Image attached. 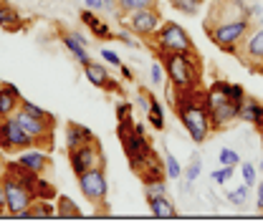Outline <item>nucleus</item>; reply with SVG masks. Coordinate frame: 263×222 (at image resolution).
<instances>
[{
    "label": "nucleus",
    "mask_w": 263,
    "mask_h": 222,
    "mask_svg": "<svg viewBox=\"0 0 263 222\" xmlns=\"http://www.w3.org/2000/svg\"><path fill=\"white\" fill-rule=\"evenodd\" d=\"M157 61L162 64L164 76L170 78L172 86L177 89H193V86H202V58L197 53V48L193 51H182V53H160Z\"/></svg>",
    "instance_id": "obj_1"
},
{
    "label": "nucleus",
    "mask_w": 263,
    "mask_h": 222,
    "mask_svg": "<svg viewBox=\"0 0 263 222\" xmlns=\"http://www.w3.org/2000/svg\"><path fill=\"white\" fill-rule=\"evenodd\" d=\"M208 98H205V109H208V116H210V129L213 134L215 131H223L228 129L235 119H238V111H240V104L233 101L226 91V81H213L208 89Z\"/></svg>",
    "instance_id": "obj_2"
},
{
    "label": "nucleus",
    "mask_w": 263,
    "mask_h": 222,
    "mask_svg": "<svg viewBox=\"0 0 263 222\" xmlns=\"http://www.w3.org/2000/svg\"><path fill=\"white\" fill-rule=\"evenodd\" d=\"M208 38L226 53H238V48L243 46L246 35L251 33V23L246 15L240 18H228V21H218V23H205Z\"/></svg>",
    "instance_id": "obj_3"
},
{
    "label": "nucleus",
    "mask_w": 263,
    "mask_h": 222,
    "mask_svg": "<svg viewBox=\"0 0 263 222\" xmlns=\"http://www.w3.org/2000/svg\"><path fill=\"white\" fill-rule=\"evenodd\" d=\"M117 136L122 142V149H124V157L129 162L132 174L149 159V154L155 152L152 142L147 139V134L137 131L134 129V122H117Z\"/></svg>",
    "instance_id": "obj_4"
},
{
    "label": "nucleus",
    "mask_w": 263,
    "mask_h": 222,
    "mask_svg": "<svg viewBox=\"0 0 263 222\" xmlns=\"http://www.w3.org/2000/svg\"><path fill=\"white\" fill-rule=\"evenodd\" d=\"M144 43L152 48L155 56H160V53H182V51H193L195 48V41L190 38V33L185 31L180 23H172V21L170 23L164 21L160 26V31L155 35H149Z\"/></svg>",
    "instance_id": "obj_5"
},
{
    "label": "nucleus",
    "mask_w": 263,
    "mask_h": 222,
    "mask_svg": "<svg viewBox=\"0 0 263 222\" xmlns=\"http://www.w3.org/2000/svg\"><path fill=\"white\" fill-rule=\"evenodd\" d=\"M15 122L21 124V129L31 136L33 147L35 149H43V152H53V131H56V122H48V119H38L28 111L18 109L15 114Z\"/></svg>",
    "instance_id": "obj_6"
},
{
    "label": "nucleus",
    "mask_w": 263,
    "mask_h": 222,
    "mask_svg": "<svg viewBox=\"0 0 263 222\" xmlns=\"http://www.w3.org/2000/svg\"><path fill=\"white\" fill-rule=\"evenodd\" d=\"M124 28H129L137 38L147 41L149 35L160 31V26L164 23L162 13H160V5L157 8H144V10H134V13H127L122 21H119Z\"/></svg>",
    "instance_id": "obj_7"
},
{
    "label": "nucleus",
    "mask_w": 263,
    "mask_h": 222,
    "mask_svg": "<svg viewBox=\"0 0 263 222\" xmlns=\"http://www.w3.org/2000/svg\"><path fill=\"white\" fill-rule=\"evenodd\" d=\"M79 179V190L84 194L86 202L91 205H106V194H109V179H106V164H99L94 169L84 172Z\"/></svg>",
    "instance_id": "obj_8"
},
{
    "label": "nucleus",
    "mask_w": 263,
    "mask_h": 222,
    "mask_svg": "<svg viewBox=\"0 0 263 222\" xmlns=\"http://www.w3.org/2000/svg\"><path fill=\"white\" fill-rule=\"evenodd\" d=\"M26 149H33L31 136L21 129L15 116H0V152L5 154H21Z\"/></svg>",
    "instance_id": "obj_9"
},
{
    "label": "nucleus",
    "mask_w": 263,
    "mask_h": 222,
    "mask_svg": "<svg viewBox=\"0 0 263 222\" xmlns=\"http://www.w3.org/2000/svg\"><path fill=\"white\" fill-rule=\"evenodd\" d=\"M68 164H71V172H73L76 177H81L84 172L94 169L99 164H106L101 142L84 144V147H76V149H68Z\"/></svg>",
    "instance_id": "obj_10"
},
{
    "label": "nucleus",
    "mask_w": 263,
    "mask_h": 222,
    "mask_svg": "<svg viewBox=\"0 0 263 222\" xmlns=\"http://www.w3.org/2000/svg\"><path fill=\"white\" fill-rule=\"evenodd\" d=\"M3 190H5V205H8V217H21L23 210H28L33 205V197L31 192L26 187H21L18 182L3 177Z\"/></svg>",
    "instance_id": "obj_11"
},
{
    "label": "nucleus",
    "mask_w": 263,
    "mask_h": 222,
    "mask_svg": "<svg viewBox=\"0 0 263 222\" xmlns=\"http://www.w3.org/2000/svg\"><path fill=\"white\" fill-rule=\"evenodd\" d=\"M84 68V76L89 78V84L91 86H97L101 91H106V94H124V89H122V84L117 81V78H111V73H109V68L104 64H94V61H89V64L81 66Z\"/></svg>",
    "instance_id": "obj_12"
},
{
    "label": "nucleus",
    "mask_w": 263,
    "mask_h": 222,
    "mask_svg": "<svg viewBox=\"0 0 263 222\" xmlns=\"http://www.w3.org/2000/svg\"><path fill=\"white\" fill-rule=\"evenodd\" d=\"M243 64L248 66L251 71L256 68V66L263 61V28L256 33H248L246 35V41H243V46L238 48V53H235Z\"/></svg>",
    "instance_id": "obj_13"
},
{
    "label": "nucleus",
    "mask_w": 263,
    "mask_h": 222,
    "mask_svg": "<svg viewBox=\"0 0 263 222\" xmlns=\"http://www.w3.org/2000/svg\"><path fill=\"white\" fill-rule=\"evenodd\" d=\"M3 177H8V179L18 182L21 187H26V190L33 194L38 177H43V174H35V172H31V169H28V167H23L18 159H8V162L3 164Z\"/></svg>",
    "instance_id": "obj_14"
},
{
    "label": "nucleus",
    "mask_w": 263,
    "mask_h": 222,
    "mask_svg": "<svg viewBox=\"0 0 263 222\" xmlns=\"http://www.w3.org/2000/svg\"><path fill=\"white\" fill-rule=\"evenodd\" d=\"M61 33V43H64V48L79 61V64H89L91 61V56H89V41H86V35H81V33L76 31H66V28H59Z\"/></svg>",
    "instance_id": "obj_15"
},
{
    "label": "nucleus",
    "mask_w": 263,
    "mask_h": 222,
    "mask_svg": "<svg viewBox=\"0 0 263 222\" xmlns=\"http://www.w3.org/2000/svg\"><path fill=\"white\" fill-rule=\"evenodd\" d=\"M134 177L142 182V185H147V182H157V179H167V172H164V159L157 154V152H152L149 159L134 172Z\"/></svg>",
    "instance_id": "obj_16"
},
{
    "label": "nucleus",
    "mask_w": 263,
    "mask_h": 222,
    "mask_svg": "<svg viewBox=\"0 0 263 222\" xmlns=\"http://www.w3.org/2000/svg\"><path fill=\"white\" fill-rule=\"evenodd\" d=\"M21 101H23V94L18 91L15 84L10 81H0V116H13L18 109H21Z\"/></svg>",
    "instance_id": "obj_17"
},
{
    "label": "nucleus",
    "mask_w": 263,
    "mask_h": 222,
    "mask_svg": "<svg viewBox=\"0 0 263 222\" xmlns=\"http://www.w3.org/2000/svg\"><path fill=\"white\" fill-rule=\"evenodd\" d=\"M99 136L89 127L79 124V122H66V149H76L84 144H94Z\"/></svg>",
    "instance_id": "obj_18"
},
{
    "label": "nucleus",
    "mask_w": 263,
    "mask_h": 222,
    "mask_svg": "<svg viewBox=\"0 0 263 222\" xmlns=\"http://www.w3.org/2000/svg\"><path fill=\"white\" fill-rule=\"evenodd\" d=\"M79 18H81V23L91 31V35H94L97 41H114V31H111V26H109L104 18H99V13L89 10V8H84Z\"/></svg>",
    "instance_id": "obj_19"
},
{
    "label": "nucleus",
    "mask_w": 263,
    "mask_h": 222,
    "mask_svg": "<svg viewBox=\"0 0 263 222\" xmlns=\"http://www.w3.org/2000/svg\"><path fill=\"white\" fill-rule=\"evenodd\" d=\"M18 162H21L23 167H28L31 172H35V174H46L48 167H51V157H48L43 149H35V147L21 152V154H18Z\"/></svg>",
    "instance_id": "obj_20"
},
{
    "label": "nucleus",
    "mask_w": 263,
    "mask_h": 222,
    "mask_svg": "<svg viewBox=\"0 0 263 222\" xmlns=\"http://www.w3.org/2000/svg\"><path fill=\"white\" fill-rule=\"evenodd\" d=\"M0 28L8 33H18L26 28V21L23 15L8 3V0H0Z\"/></svg>",
    "instance_id": "obj_21"
},
{
    "label": "nucleus",
    "mask_w": 263,
    "mask_h": 222,
    "mask_svg": "<svg viewBox=\"0 0 263 222\" xmlns=\"http://www.w3.org/2000/svg\"><path fill=\"white\" fill-rule=\"evenodd\" d=\"M21 217L23 220H51L56 217V207L51 199H33L31 207L21 212Z\"/></svg>",
    "instance_id": "obj_22"
},
{
    "label": "nucleus",
    "mask_w": 263,
    "mask_h": 222,
    "mask_svg": "<svg viewBox=\"0 0 263 222\" xmlns=\"http://www.w3.org/2000/svg\"><path fill=\"white\" fill-rule=\"evenodd\" d=\"M147 205H149V212L155 215V217H175L177 215V210H175V205L170 202V197L167 194H155V197H147Z\"/></svg>",
    "instance_id": "obj_23"
},
{
    "label": "nucleus",
    "mask_w": 263,
    "mask_h": 222,
    "mask_svg": "<svg viewBox=\"0 0 263 222\" xmlns=\"http://www.w3.org/2000/svg\"><path fill=\"white\" fill-rule=\"evenodd\" d=\"M56 217H61V220H79V217H84V212L79 210V205L71 199V197H66V194H59L56 197Z\"/></svg>",
    "instance_id": "obj_24"
},
{
    "label": "nucleus",
    "mask_w": 263,
    "mask_h": 222,
    "mask_svg": "<svg viewBox=\"0 0 263 222\" xmlns=\"http://www.w3.org/2000/svg\"><path fill=\"white\" fill-rule=\"evenodd\" d=\"M263 104L258 98H253V96H246L243 98V104H240V111H238V119L240 122H246V124H253L256 122V114H258V109H261Z\"/></svg>",
    "instance_id": "obj_25"
},
{
    "label": "nucleus",
    "mask_w": 263,
    "mask_h": 222,
    "mask_svg": "<svg viewBox=\"0 0 263 222\" xmlns=\"http://www.w3.org/2000/svg\"><path fill=\"white\" fill-rule=\"evenodd\" d=\"M147 122H149V127L155 129V131H162L164 129V111H162V104L152 96V101H149V109H147Z\"/></svg>",
    "instance_id": "obj_26"
},
{
    "label": "nucleus",
    "mask_w": 263,
    "mask_h": 222,
    "mask_svg": "<svg viewBox=\"0 0 263 222\" xmlns=\"http://www.w3.org/2000/svg\"><path fill=\"white\" fill-rule=\"evenodd\" d=\"M119 3V10H122V18L127 13H134V10H144V8H157L160 0H117Z\"/></svg>",
    "instance_id": "obj_27"
},
{
    "label": "nucleus",
    "mask_w": 263,
    "mask_h": 222,
    "mask_svg": "<svg viewBox=\"0 0 263 222\" xmlns=\"http://www.w3.org/2000/svg\"><path fill=\"white\" fill-rule=\"evenodd\" d=\"M33 197H35V199H51V202H56L59 192H56V187H53L48 179L38 177V182H35V190H33Z\"/></svg>",
    "instance_id": "obj_28"
},
{
    "label": "nucleus",
    "mask_w": 263,
    "mask_h": 222,
    "mask_svg": "<svg viewBox=\"0 0 263 222\" xmlns=\"http://www.w3.org/2000/svg\"><path fill=\"white\" fill-rule=\"evenodd\" d=\"M205 0H170V5L177 10V13H182V15H195L197 8L202 5Z\"/></svg>",
    "instance_id": "obj_29"
},
{
    "label": "nucleus",
    "mask_w": 263,
    "mask_h": 222,
    "mask_svg": "<svg viewBox=\"0 0 263 222\" xmlns=\"http://www.w3.org/2000/svg\"><path fill=\"white\" fill-rule=\"evenodd\" d=\"M164 172H167V179H180L182 177V167H180V162L172 152L164 154Z\"/></svg>",
    "instance_id": "obj_30"
},
{
    "label": "nucleus",
    "mask_w": 263,
    "mask_h": 222,
    "mask_svg": "<svg viewBox=\"0 0 263 222\" xmlns=\"http://www.w3.org/2000/svg\"><path fill=\"white\" fill-rule=\"evenodd\" d=\"M114 114H117V122H134V106H132V101H119L117 106H114Z\"/></svg>",
    "instance_id": "obj_31"
},
{
    "label": "nucleus",
    "mask_w": 263,
    "mask_h": 222,
    "mask_svg": "<svg viewBox=\"0 0 263 222\" xmlns=\"http://www.w3.org/2000/svg\"><path fill=\"white\" fill-rule=\"evenodd\" d=\"M200 172H202L200 154H193V157H190V164H187V172H185V177H187V182H190V185H193L197 177H200Z\"/></svg>",
    "instance_id": "obj_32"
},
{
    "label": "nucleus",
    "mask_w": 263,
    "mask_h": 222,
    "mask_svg": "<svg viewBox=\"0 0 263 222\" xmlns=\"http://www.w3.org/2000/svg\"><path fill=\"white\" fill-rule=\"evenodd\" d=\"M144 187V197H155V194H167V179H157V182H147Z\"/></svg>",
    "instance_id": "obj_33"
},
{
    "label": "nucleus",
    "mask_w": 263,
    "mask_h": 222,
    "mask_svg": "<svg viewBox=\"0 0 263 222\" xmlns=\"http://www.w3.org/2000/svg\"><path fill=\"white\" fill-rule=\"evenodd\" d=\"M114 41H122L127 48H139V43H137L134 33H132L129 28H124V26H122V31H119V33H114Z\"/></svg>",
    "instance_id": "obj_34"
},
{
    "label": "nucleus",
    "mask_w": 263,
    "mask_h": 222,
    "mask_svg": "<svg viewBox=\"0 0 263 222\" xmlns=\"http://www.w3.org/2000/svg\"><path fill=\"white\" fill-rule=\"evenodd\" d=\"M218 159H220V164H223V167H238V164H240L238 152H233V149H220Z\"/></svg>",
    "instance_id": "obj_35"
},
{
    "label": "nucleus",
    "mask_w": 263,
    "mask_h": 222,
    "mask_svg": "<svg viewBox=\"0 0 263 222\" xmlns=\"http://www.w3.org/2000/svg\"><path fill=\"white\" fill-rule=\"evenodd\" d=\"M240 172H243V182L248 187H253L256 185V167L251 162H240Z\"/></svg>",
    "instance_id": "obj_36"
},
{
    "label": "nucleus",
    "mask_w": 263,
    "mask_h": 222,
    "mask_svg": "<svg viewBox=\"0 0 263 222\" xmlns=\"http://www.w3.org/2000/svg\"><path fill=\"white\" fill-rule=\"evenodd\" d=\"M248 185H240L238 190H233V192H228V199L233 202V205H246V197H248Z\"/></svg>",
    "instance_id": "obj_37"
},
{
    "label": "nucleus",
    "mask_w": 263,
    "mask_h": 222,
    "mask_svg": "<svg viewBox=\"0 0 263 222\" xmlns=\"http://www.w3.org/2000/svg\"><path fill=\"white\" fill-rule=\"evenodd\" d=\"M233 172H235V167H220V169H215V172H213V182L226 185L230 177H233Z\"/></svg>",
    "instance_id": "obj_38"
},
{
    "label": "nucleus",
    "mask_w": 263,
    "mask_h": 222,
    "mask_svg": "<svg viewBox=\"0 0 263 222\" xmlns=\"http://www.w3.org/2000/svg\"><path fill=\"white\" fill-rule=\"evenodd\" d=\"M149 78H152V86H164V68L162 64H152V71H149Z\"/></svg>",
    "instance_id": "obj_39"
},
{
    "label": "nucleus",
    "mask_w": 263,
    "mask_h": 222,
    "mask_svg": "<svg viewBox=\"0 0 263 222\" xmlns=\"http://www.w3.org/2000/svg\"><path fill=\"white\" fill-rule=\"evenodd\" d=\"M101 5H104V13H109V15H114V18L122 21V10H119V3L117 0H101Z\"/></svg>",
    "instance_id": "obj_40"
},
{
    "label": "nucleus",
    "mask_w": 263,
    "mask_h": 222,
    "mask_svg": "<svg viewBox=\"0 0 263 222\" xmlns=\"http://www.w3.org/2000/svg\"><path fill=\"white\" fill-rule=\"evenodd\" d=\"M101 58H104V61H106V64L117 66V68H119V66H122V58H119V56H117V53H114V51H111V48H101Z\"/></svg>",
    "instance_id": "obj_41"
},
{
    "label": "nucleus",
    "mask_w": 263,
    "mask_h": 222,
    "mask_svg": "<svg viewBox=\"0 0 263 222\" xmlns=\"http://www.w3.org/2000/svg\"><path fill=\"white\" fill-rule=\"evenodd\" d=\"M0 217H8V205H5V190H3V172H0Z\"/></svg>",
    "instance_id": "obj_42"
},
{
    "label": "nucleus",
    "mask_w": 263,
    "mask_h": 222,
    "mask_svg": "<svg viewBox=\"0 0 263 222\" xmlns=\"http://www.w3.org/2000/svg\"><path fill=\"white\" fill-rule=\"evenodd\" d=\"M84 3H86V8H89V10H94V13H101V10H104L101 0H84Z\"/></svg>",
    "instance_id": "obj_43"
},
{
    "label": "nucleus",
    "mask_w": 263,
    "mask_h": 222,
    "mask_svg": "<svg viewBox=\"0 0 263 222\" xmlns=\"http://www.w3.org/2000/svg\"><path fill=\"white\" fill-rule=\"evenodd\" d=\"M119 68H122V78H124V81H134V71H132L129 66H119Z\"/></svg>",
    "instance_id": "obj_44"
},
{
    "label": "nucleus",
    "mask_w": 263,
    "mask_h": 222,
    "mask_svg": "<svg viewBox=\"0 0 263 222\" xmlns=\"http://www.w3.org/2000/svg\"><path fill=\"white\" fill-rule=\"evenodd\" d=\"M253 127H256V131H261V134H263V106L258 109V114H256V122H253Z\"/></svg>",
    "instance_id": "obj_45"
},
{
    "label": "nucleus",
    "mask_w": 263,
    "mask_h": 222,
    "mask_svg": "<svg viewBox=\"0 0 263 222\" xmlns=\"http://www.w3.org/2000/svg\"><path fill=\"white\" fill-rule=\"evenodd\" d=\"M256 205H258V212H263V182L258 185V202Z\"/></svg>",
    "instance_id": "obj_46"
},
{
    "label": "nucleus",
    "mask_w": 263,
    "mask_h": 222,
    "mask_svg": "<svg viewBox=\"0 0 263 222\" xmlns=\"http://www.w3.org/2000/svg\"><path fill=\"white\" fill-rule=\"evenodd\" d=\"M253 71H256V73H261V76H263V61H261V64H258V66H256Z\"/></svg>",
    "instance_id": "obj_47"
}]
</instances>
